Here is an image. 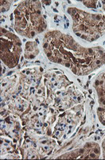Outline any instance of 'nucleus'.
<instances>
[{"instance_id": "nucleus-5", "label": "nucleus", "mask_w": 105, "mask_h": 160, "mask_svg": "<svg viewBox=\"0 0 105 160\" xmlns=\"http://www.w3.org/2000/svg\"><path fill=\"white\" fill-rule=\"evenodd\" d=\"M103 8H104L105 10V2H103Z\"/></svg>"}, {"instance_id": "nucleus-4", "label": "nucleus", "mask_w": 105, "mask_h": 160, "mask_svg": "<svg viewBox=\"0 0 105 160\" xmlns=\"http://www.w3.org/2000/svg\"><path fill=\"white\" fill-rule=\"evenodd\" d=\"M83 2L85 6H87V7H89V8H96V2H95V1H90V2L84 1Z\"/></svg>"}, {"instance_id": "nucleus-1", "label": "nucleus", "mask_w": 105, "mask_h": 160, "mask_svg": "<svg viewBox=\"0 0 105 160\" xmlns=\"http://www.w3.org/2000/svg\"><path fill=\"white\" fill-rule=\"evenodd\" d=\"M40 3L38 1L23 2L15 11L16 23L15 30L18 33L29 38L45 30V23L41 17Z\"/></svg>"}, {"instance_id": "nucleus-3", "label": "nucleus", "mask_w": 105, "mask_h": 160, "mask_svg": "<svg viewBox=\"0 0 105 160\" xmlns=\"http://www.w3.org/2000/svg\"><path fill=\"white\" fill-rule=\"evenodd\" d=\"M96 89L99 95V102L102 107H105V75L96 79Z\"/></svg>"}, {"instance_id": "nucleus-2", "label": "nucleus", "mask_w": 105, "mask_h": 160, "mask_svg": "<svg viewBox=\"0 0 105 160\" xmlns=\"http://www.w3.org/2000/svg\"><path fill=\"white\" fill-rule=\"evenodd\" d=\"M1 58L10 68H15L18 64L21 53V42L18 37L11 33L1 29Z\"/></svg>"}]
</instances>
